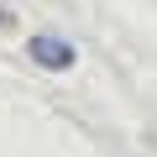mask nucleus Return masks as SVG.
I'll return each instance as SVG.
<instances>
[{
  "label": "nucleus",
  "mask_w": 157,
  "mask_h": 157,
  "mask_svg": "<svg viewBox=\"0 0 157 157\" xmlns=\"http://www.w3.org/2000/svg\"><path fill=\"white\" fill-rule=\"evenodd\" d=\"M26 58H32L42 73H68V68L78 63V47H73L68 37H58V32H32V37H26Z\"/></svg>",
  "instance_id": "obj_1"
}]
</instances>
